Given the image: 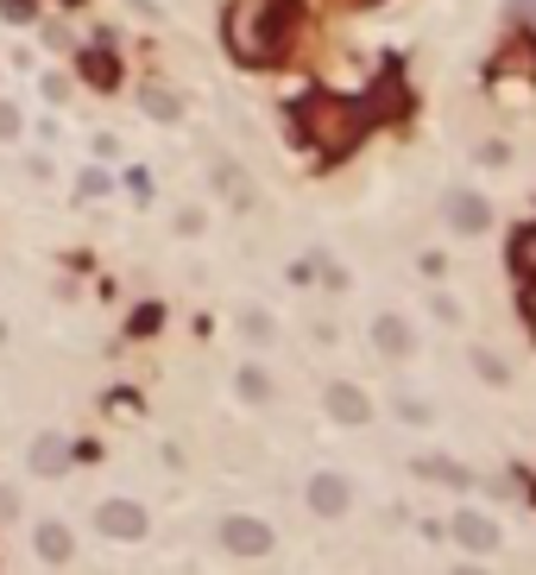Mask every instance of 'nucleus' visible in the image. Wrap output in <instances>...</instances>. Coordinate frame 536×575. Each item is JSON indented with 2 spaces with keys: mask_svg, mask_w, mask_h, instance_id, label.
I'll use <instances>...</instances> for the list:
<instances>
[{
  "mask_svg": "<svg viewBox=\"0 0 536 575\" xmlns=\"http://www.w3.org/2000/svg\"><path fill=\"white\" fill-rule=\"evenodd\" d=\"M285 13L290 0H234L228 13V44L240 63H271L285 44Z\"/></svg>",
  "mask_w": 536,
  "mask_h": 575,
  "instance_id": "nucleus-1",
  "label": "nucleus"
},
{
  "mask_svg": "<svg viewBox=\"0 0 536 575\" xmlns=\"http://www.w3.org/2000/svg\"><path fill=\"white\" fill-rule=\"evenodd\" d=\"M96 532L101 537H120V544H133V537H146V513H139L133 499H108L96 513Z\"/></svg>",
  "mask_w": 536,
  "mask_h": 575,
  "instance_id": "nucleus-2",
  "label": "nucleus"
},
{
  "mask_svg": "<svg viewBox=\"0 0 536 575\" xmlns=\"http://www.w3.org/2000/svg\"><path fill=\"white\" fill-rule=\"evenodd\" d=\"M221 544L240 551V556H259V551H271V532L259 518H228V525H221Z\"/></svg>",
  "mask_w": 536,
  "mask_h": 575,
  "instance_id": "nucleus-3",
  "label": "nucleus"
},
{
  "mask_svg": "<svg viewBox=\"0 0 536 575\" xmlns=\"http://www.w3.org/2000/svg\"><path fill=\"white\" fill-rule=\"evenodd\" d=\"M309 506H316V513H347V480L341 475H316V487H309Z\"/></svg>",
  "mask_w": 536,
  "mask_h": 575,
  "instance_id": "nucleus-4",
  "label": "nucleus"
},
{
  "mask_svg": "<svg viewBox=\"0 0 536 575\" xmlns=\"http://www.w3.org/2000/svg\"><path fill=\"white\" fill-rule=\"evenodd\" d=\"M328 412L341 417V424H366V398L354 386H328Z\"/></svg>",
  "mask_w": 536,
  "mask_h": 575,
  "instance_id": "nucleus-5",
  "label": "nucleus"
},
{
  "mask_svg": "<svg viewBox=\"0 0 536 575\" xmlns=\"http://www.w3.org/2000/svg\"><path fill=\"white\" fill-rule=\"evenodd\" d=\"M63 462H70V443H63V437H39V443H32V468H39V475H58Z\"/></svg>",
  "mask_w": 536,
  "mask_h": 575,
  "instance_id": "nucleus-6",
  "label": "nucleus"
},
{
  "mask_svg": "<svg viewBox=\"0 0 536 575\" xmlns=\"http://www.w3.org/2000/svg\"><path fill=\"white\" fill-rule=\"evenodd\" d=\"M448 216H455L460 228H467V235H479V228H486V202L460 190V197H448Z\"/></svg>",
  "mask_w": 536,
  "mask_h": 575,
  "instance_id": "nucleus-7",
  "label": "nucleus"
},
{
  "mask_svg": "<svg viewBox=\"0 0 536 575\" xmlns=\"http://www.w3.org/2000/svg\"><path fill=\"white\" fill-rule=\"evenodd\" d=\"M455 537L467 544V551H493V525L479 513H467V518H455Z\"/></svg>",
  "mask_w": 536,
  "mask_h": 575,
  "instance_id": "nucleus-8",
  "label": "nucleus"
},
{
  "mask_svg": "<svg viewBox=\"0 0 536 575\" xmlns=\"http://www.w3.org/2000/svg\"><path fill=\"white\" fill-rule=\"evenodd\" d=\"M39 556L44 563H63V556H70V532H63V525H39Z\"/></svg>",
  "mask_w": 536,
  "mask_h": 575,
  "instance_id": "nucleus-9",
  "label": "nucleus"
},
{
  "mask_svg": "<svg viewBox=\"0 0 536 575\" xmlns=\"http://www.w3.org/2000/svg\"><path fill=\"white\" fill-rule=\"evenodd\" d=\"M379 348H385V355H404V348H410V329H404L398 317H385L379 323Z\"/></svg>",
  "mask_w": 536,
  "mask_h": 575,
  "instance_id": "nucleus-10",
  "label": "nucleus"
},
{
  "mask_svg": "<svg viewBox=\"0 0 536 575\" xmlns=\"http://www.w3.org/2000/svg\"><path fill=\"white\" fill-rule=\"evenodd\" d=\"M82 70H89V82H96V89H115V63L101 58V51H89V58H82Z\"/></svg>",
  "mask_w": 536,
  "mask_h": 575,
  "instance_id": "nucleus-11",
  "label": "nucleus"
},
{
  "mask_svg": "<svg viewBox=\"0 0 536 575\" xmlns=\"http://www.w3.org/2000/svg\"><path fill=\"white\" fill-rule=\"evenodd\" d=\"M146 108H152L158 120H177V96H165V89H146Z\"/></svg>",
  "mask_w": 536,
  "mask_h": 575,
  "instance_id": "nucleus-12",
  "label": "nucleus"
},
{
  "mask_svg": "<svg viewBox=\"0 0 536 575\" xmlns=\"http://www.w3.org/2000/svg\"><path fill=\"white\" fill-rule=\"evenodd\" d=\"M240 393H247V398H266V374H259V367H247V374H240Z\"/></svg>",
  "mask_w": 536,
  "mask_h": 575,
  "instance_id": "nucleus-13",
  "label": "nucleus"
},
{
  "mask_svg": "<svg viewBox=\"0 0 536 575\" xmlns=\"http://www.w3.org/2000/svg\"><path fill=\"white\" fill-rule=\"evenodd\" d=\"M0 139H20V108H7V101H0Z\"/></svg>",
  "mask_w": 536,
  "mask_h": 575,
  "instance_id": "nucleus-14",
  "label": "nucleus"
}]
</instances>
